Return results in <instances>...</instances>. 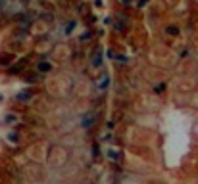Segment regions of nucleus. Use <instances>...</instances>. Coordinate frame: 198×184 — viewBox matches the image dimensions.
<instances>
[{
    "label": "nucleus",
    "instance_id": "nucleus-7",
    "mask_svg": "<svg viewBox=\"0 0 198 184\" xmlns=\"http://www.w3.org/2000/svg\"><path fill=\"white\" fill-rule=\"evenodd\" d=\"M50 69H52V63H50V61H46V60H40L39 63H37V73H40V75H46Z\"/></svg>",
    "mask_w": 198,
    "mask_h": 184
},
{
    "label": "nucleus",
    "instance_id": "nucleus-21",
    "mask_svg": "<svg viewBox=\"0 0 198 184\" xmlns=\"http://www.w3.org/2000/svg\"><path fill=\"white\" fill-rule=\"evenodd\" d=\"M2 100H4V96H2V94H0V102H2Z\"/></svg>",
    "mask_w": 198,
    "mask_h": 184
},
{
    "label": "nucleus",
    "instance_id": "nucleus-10",
    "mask_svg": "<svg viewBox=\"0 0 198 184\" xmlns=\"http://www.w3.org/2000/svg\"><path fill=\"white\" fill-rule=\"evenodd\" d=\"M27 81H29V83H39L40 73H29V75H27Z\"/></svg>",
    "mask_w": 198,
    "mask_h": 184
},
{
    "label": "nucleus",
    "instance_id": "nucleus-1",
    "mask_svg": "<svg viewBox=\"0 0 198 184\" xmlns=\"http://www.w3.org/2000/svg\"><path fill=\"white\" fill-rule=\"evenodd\" d=\"M106 157H108L110 163H115V165H121V163H123V153H121V150H118V148H108Z\"/></svg>",
    "mask_w": 198,
    "mask_h": 184
},
{
    "label": "nucleus",
    "instance_id": "nucleus-13",
    "mask_svg": "<svg viewBox=\"0 0 198 184\" xmlns=\"http://www.w3.org/2000/svg\"><path fill=\"white\" fill-rule=\"evenodd\" d=\"M73 27H75L73 21H67V25H66V29H64V33H66V35H69V33L73 31Z\"/></svg>",
    "mask_w": 198,
    "mask_h": 184
},
{
    "label": "nucleus",
    "instance_id": "nucleus-14",
    "mask_svg": "<svg viewBox=\"0 0 198 184\" xmlns=\"http://www.w3.org/2000/svg\"><path fill=\"white\" fill-rule=\"evenodd\" d=\"M165 33H167V35H173V36H175L177 33H179V29H177V27L173 25V27H167V29H165Z\"/></svg>",
    "mask_w": 198,
    "mask_h": 184
},
{
    "label": "nucleus",
    "instance_id": "nucleus-15",
    "mask_svg": "<svg viewBox=\"0 0 198 184\" xmlns=\"http://www.w3.org/2000/svg\"><path fill=\"white\" fill-rule=\"evenodd\" d=\"M112 140H114V134H112V132H106L102 136V142H112Z\"/></svg>",
    "mask_w": 198,
    "mask_h": 184
},
{
    "label": "nucleus",
    "instance_id": "nucleus-19",
    "mask_svg": "<svg viewBox=\"0 0 198 184\" xmlns=\"http://www.w3.org/2000/svg\"><path fill=\"white\" fill-rule=\"evenodd\" d=\"M131 2H133V0H119V4H123V6H129Z\"/></svg>",
    "mask_w": 198,
    "mask_h": 184
},
{
    "label": "nucleus",
    "instance_id": "nucleus-3",
    "mask_svg": "<svg viewBox=\"0 0 198 184\" xmlns=\"http://www.w3.org/2000/svg\"><path fill=\"white\" fill-rule=\"evenodd\" d=\"M96 88L102 90V92L110 88V75H108V73H102V75L96 79Z\"/></svg>",
    "mask_w": 198,
    "mask_h": 184
},
{
    "label": "nucleus",
    "instance_id": "nucleus-4",
    "mask_svg": "<svg viewBox=\"0 0 198 184\" xmlns=\"http://www.w3.org/2000/svg\"><path fill=\"white\" fill-rule=\"evenodd\" d=\"M25 67H27V58H23V60H19L14 67L8 69V73H10V75H21V73L25 71Z\"/></svg>",
    "mask_w": 198,
    "mask_h": 184
},
{
    "label": "nucleus",
    "instance_id": "nucleus-8",
    "mask_svg": "<svg viewBox=\"0 0 198 184\" xmlns=\"http://www.w3.org/2000/svg\"><path fill=\"white\" fill-rule=\"evenodd\" d=\"M19 119H18V115H15V113H6V115H4V119H2V123L4 125H15V123H18Z\"/></svg>",
    "mask_w": 198,
    "mask_h": 184
},
{
    "label": "nucleus",
    "instance_id": "nucleus-17",
    "mask_svg": "<svg viewBox=\"0 0 198 184\" xmlns=\"http://www.w3.org/2000/svg\"><path fill=\"white\" fill-rule=\"evenodd\" d=\"M115 60H118L119 63H123V61H127V58H125V56H121V54H118V56H115Z\"/></svg>",
    "mask_w": 198,
    "mask_h": 184
},
{
    "label": "nucleus",
    "instance_id": "nucleus-11",
    "mask_svg": "<svg viewBox=\"0 0 198 184\" xmlns=\"http://www.w3.org/2000/svg\"><path fill=\"white\" fill-rule=\"evenodd\" d=\"M98 155H100V146L98 144H92V157H98Z\"/></svg>",
    "mask_w": 198,
    "mask_h": 184
},
{
    "label": "nucleus",
    "instance_id": "nucleus-9",
    "mask_svg": "<svg viewBox=\"0 0 198 184\" xmlns=\"http://www.w3.org/2000/svg\"><path fill=\"white\" fill-rule=\"evenodd\" d=\"M8 142H10V144H18L19 142V132H10L8 134Z\"/></svg>",
    "mask_w": 198,
    "mask_h": 184
},
{
    "label": "nucleus",
    "instance_id": "nucleus-16",
    "mask_svg": "<svg viewBox=\"0 0 198 184\" xmlns=\"http://www.w3.org/2000/svg\"><path fill=\"white\" fill-rule=\"evenodd\" d=\"M165 88V84H158V87H154V92H158V94H161V90Z\"/></svg>",
    "mask_w": 198,
    "mask_h": 184
},
{
    "label": "nucleus",
    "instance_id": "nucleus-6",
    "mask_svg": "<svg viewBox=\"0 0 198 184\" xmlns=\"http://www.w3.org/2000/svg\"><path fill=\"white\" fill-rule=\"evenodd\" d=\"M91 65L94 69H98L100 65H102V50L100 48H96V52L92 54V58H91Z\"/></svg>",
    "mask_w": 198,
    "mask_h": 184
},
{
    "label": "nucleus",
    "instance_id": "nucleus-20",
    "mask_svg": "<svg viewBox=\"0 0 198 184\" xmlns=\"http://www.w3.org/2000/svg\"><path fill=\"white\" fill-rule=\"evenodd\" d=\"M106 127H108V130H110V129H114V127H115V123H114V121H110V123H108Z\"/></svg>",
    "mask_w": 198,
    "mask_h": 184
},
{
    "label": "nucleus",
    "instance_id": "nucleus-5",
    "mask_svg": "<svg viewBox=\"0 0 198 184\" xmlns=\"http://www.w3.org/2000/svg\"><path fill=\"white\" fill-rule=\"evenodd\" d=\"M15 100L27 104L29 100H33V90H19L18 94H15Z\"/></svg>",
    "mask_w": 198,
    "mask_h": 184
},
{
    "label": "nucleus",
    "instance_id": "nucleus-2",
    "mask_svg": "<svg viewBox=\"0 0 198 184\" xmlns=\"http://www.w3.org/2000/svg\"><path fill=\"white\" fill-rule=\"evenodd\" d=\"M96 119H98V117H96V113L94 111H88V113H85L83 117H81V129H91L92 125H94L96 123Z\"/></svg>",
    "mask_w": 198,
    "mask_h": 184
},
{
    "label": "nucleus",
    "instance_id": "nucleus-22",
    "mask_svg": "<svg viewBox=\"0 0 198 184\" xmlns=\"http://www.w3.org/2000/svg\"><path fill=\"white\" fill-rule=\"evenodd\" d=\"M88 184H94V182H88Z\"/></svg>",
    "mask_w": 198,
    "mask_h": 184
},
{
    "label": "nucleus",
    "instance_id": "nucleus-18",
    "mask_svg": "<svg viewBox=\"0 0 198 184\" xmlns=\"http://www.w3.org/2000/svg\"><path fill=\"white\" fill-rule=\"evenodd\" d=\"M146 2H148V0H139V2H137V6H139V8H144V6H146Z\"/></svg>",
    "mask_w": 198,
    "mask_h": 184
},
{
    "label": "nucleus",
    "instance_id": "nucleus-12",
    "mask_svg": "<svg viewBox=\"0 0 198 184\" xmlns=\"http://www.w3.org/2000/svg\"><path fill=\"white\" fill-rule=\"evenodd\" d=\"M12 56H6V58H0V65H4V67H8V65L12 63Z\"/></svg>",
    "mask_w": 198,
    "mask_h": 184
}]
</instances>
